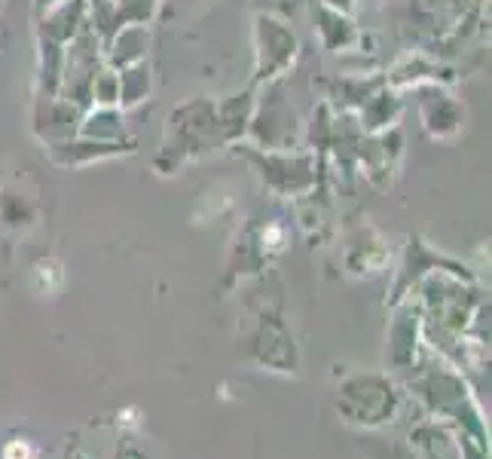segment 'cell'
Instances as JSON below:
<instances>
[{
    "label": "cell",
    "instance_id": "cell-1",
    "mask_svg": "<svg viewBox=\"0 0 492 459\" xmlns=\"http://www.w3.org/2000/svg\"><path fill=\"white\" fill-rule=\"evenodd\" d=\"M6 459H34V453H31V447H25V444H10L6 447Z\"/></svg>",
    "mask_w": 492,
    "mask_h": 459
}]
</instances>
